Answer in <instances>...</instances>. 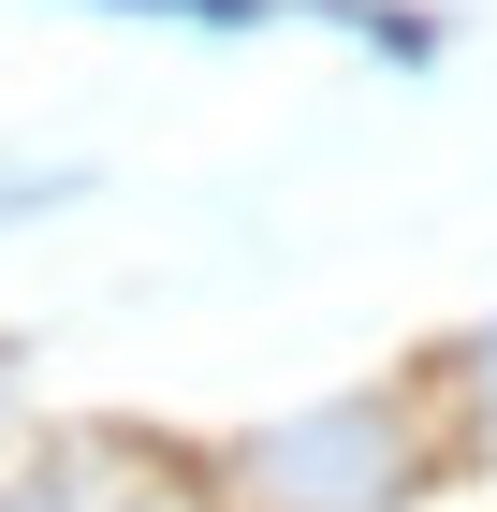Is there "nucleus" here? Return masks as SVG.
Wrapping results in <instances>:
<instances>
[{
    "label": "nucleus",
    "mask_w": 497,
    "mask_h": 512,
    "mask_svg": "<svg viewBox=\"0 0 497 512\" xmlns=\"http://www.w3.org/2000/svg\"><path fill=\"white\" fill-rule=\"evenodd\" d=\"M205 498L220 512H395V498H424V483H410L395 395H337V410H307V425H264Z\"/></svg>",
    "instance_id": "f257e3e1"
},
{
    "label": "nucleus",
    "mask_w": 497,
    "mask_h": 512,
    "mask_svg": "<svg viewBox=\"0 0 497 512\" xmlns=\"http://www.w3.org/2000/svg\"><path fill=\"white\" fill-rule=\"evenodd\" d=\"M0 410H15V337H0Z\"/></svg>",
    "instance_id": "f03ea898"
}]
</instances>
